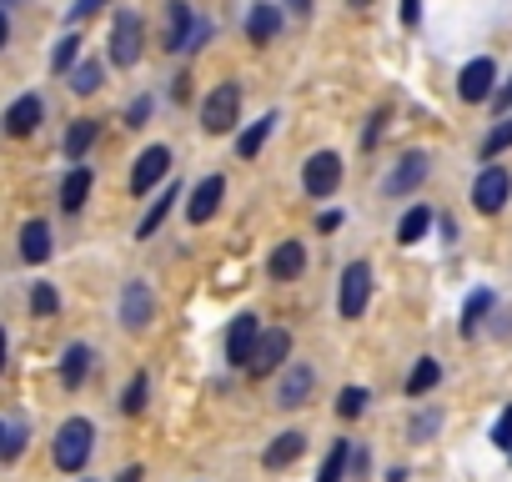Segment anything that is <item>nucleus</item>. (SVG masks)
Here are the masks:
<instances>
[{
    "label": "nucleus",
    "mask_w": 512,
    "mask_h": 482,
    "mask_svg": "<svg viewBox=\"0 0 512 482\" xmlns=\"http://www.w3.org/2000/svg\"><path fill=\"white\" fill-rule=\"evenodd\" d=\"M91 442H96V427L86 417L61 422V432H56V467L61 472H81L86 457H91Z\"/></svg>",
    "instance_id": "obj_1"
},
{
    "label": "nucleus",
    "mask_w": 512,
    "mask_h": 482,
    "mask_svg": "<svg viewBox=\"0 0 512 482\" xmlns=\"http://www.w3.org/2000/svg\"><path fill=\"white\" fill-rule=\"evenodd\" d=\"M236 116H241V86H236V81H221V86L201 101V126H206L211 136H226V131L236 126Z\"/></svg>",
    "instance_id": "obj_2"
},
{
    "label": "nucleus",
    "mask_w": 512,
    "mask_h": 482,
    "mask_svg": "<svg viewBox=\"0 0 512 482\" xmlns=\"http://www.w3.org/2000/svg\"><path fill=\"white\" fill-rule=\"evenodd\" d=\"M287 352H292V332H287V327H272V332L256 337V347H251V357H246V372H251V377H272V372L287 362Z\"/></svg>",
    "instance_id": "obj_3"
},
{
    "label": "nucleus",
    "mask_w": 512,
    "mask_h": 482,
    "mask_svg": "<svg viewBox=\"0 0 512 482\" xmlns=\"http://www.w3.org/2000/svg\"><path fill=\"white\" fill-rule=\"evenodd\" d=\"M141 36H146L141 16H136V11H116V21H111V61H116L121 71L141 61Z\"/></svg>",
    "instance_id": "obj_4"
},
{
    "label": "nucleus",
    "mask_w": 512,
    "mask_h": 482,
    "mask_svg": "<svg viewBox=\"0 0 512 482\" xmlns=\"http://www.w3.org/2000/svg\"><path fill=\"white\" fill-rule=\"evenodd\" d=\"M507 196H512V176H507L502 166H482L477 181H472V206H477L482 216H497V211L507 206Z\"/></svg>",
    "instance_id": "obj_5"
},
{
    "label": "nucleus",
    "mask_w": 512,
    "mask_h": 482,
    "mask_svg": "<svg viewBox=\"0 0 512 482\" xmlns=\"http://www.w3.org/2000/svg\"><path fill=\"white\" fill-rule=\"evenodd\" d=\"M302 186H307V196H332L337 186H342V156L337 151H317L312 161H307V171H302Z\"/></svg>",
    "instance_id": "obj_6"
},
{
    "label": "nucleus",
    "mask_w": 512,
    "mask_h": 482,
    "mask_svg": "<svg viewBox=\"0 0 512 482\" xmlns=\"http://www.w3.org/2000/svg\"><path fill=\"white\" fill-rule=\"evenodd\" d=\"M367 297H372V267L367 262H352L347 272H342V317L347 322H357L362 312H367Z\"/></svg>",
    "instance_id": "obj_7"
},
{
    "label": "nucleus",
    "mask_w": 512,
    "mask_h": 482,
    "mask_svg": "<svg viewBox=\"0 0 512 482\" xmlns=\"http://www.w3.org/2000/svg\"><path fill=\"white\" fill-rule=\"evenodd\" d=\"M312 387H317V367H307V362L282 367V377H277V407H302L312 397Z\"/></svg>",
    "instance_id": "obj_8"
},
{
    "label": "nucleus",
    "mask_w": 512,
    "mask_h": 482,
    "mask_svg": "<svg viewBox=\"0 0 512 482\" xmlns=\"http://www.w3.org/2000/svg\"><path fill=\"white\" fill-rule=\"evenodd\" d=\"M492 76H497V66H492L487 56L467 61V66H462V76H457V96H462L467 106H477V101H492Z\"/></svg>",
    "instance_id": "obj_9"
},
{
    "label": "nucleus",
    "mask_w": 512,
    "mask_h": 482,
    "mask_svg": "<svg viewBox=\"0 0 512 482\" xmlns=\"http://www.w3.org/2000/svg\"><path fill=\"white\" fill-rule=\"evenodd\" d=\"M151 317H156V297H151V287H146V282H126V287H121V322H126L131 332H141Z\"/></svg>",
    "instance_id": "obj_10"
},
{
    "label": "nucleus",
    "mask_w": 512,
    "mask_h": 482,
    "mask_svg": "<svg viewBox=\"0 0 512 482\" xmlns=\"http://www.w3.org/2000/svg\"><path fill=\"white\" fill-rule=\"evenodd\" d=\"M166 171H171V151H166V146H146V151L136 156V171H131V191H136V196H146V191H151V186H156V181H161Z\"/></svg>",
    "instance_id": "obj_11"
},
{
    "label": "nucleus",
    "mask_w": 512,
    "mask_h": 482,
    "mask_svg": "<svg viewBox=\"0 0 512 482\" xmlns=\"http://www.w3.org/2000/svg\"><path fill=\"white\" fill-rule=\"evenodd\" d=\"M191 36H196L191 6H186V0H171V6H166V36H161V46H166V51H191Z\"/></svg>",
    "instance_id": "obj_12"
},
{
    "label": "nucleus",
    "mask_w": 512,
    "mask_h": 482,
    "mask_svg": "<svg viewBox=\"0 0 512 482\" xmlns=\"http://www.w3.org/2000/svg\"><path fill=\"white\" fill-rule=\"evenodd\" d=\"M427 171H432L427 151H407V156H402V166L387 176V191H392V196H407V191H417V186L427 181Z\"/></svg>",
    "instance_id": "obj_13"
},
{
    "label": "nucleus",
    "mask_w": 512,
    "mask_h": 482,
    "mask_svg": "<svg viewBox=\"0 0 512 482\" xmlns=\"http://www.w3.org/2000/svg\"><path fill=\"white\" fill-rule=\"evenodd\" d=\"M221 196H226V181H221V176H206V181L191 191V201H186V216H191V226L211 221V216H216V206H221Z\"/></svg>",
    "instance_id": "obj_14"
},
{
    "label": "nucleus",
    "mask_w": 512,
    "mask_h": 482,
    "mask_svg": "<svg viewBox=\"0 0 512 482\" xmlns=\"http://www.w3.org/2000/svg\"><path fill=\"white\" fill-rule=\"evenodd\" d=\"M256 337H262V322H256L251 312H241V317L231 322V332H226V357L246 367V357H251V347H256Z\"/></svg>",
    "instance_id": "obj_15"
},
{
    "label": "nucleus",
    "mask_w": 512,
    "mask_h": 482,
    "mask_svg": "<svg viewBox=\"0 0 512 482\" xmlns=\"http://www.w3.org/2000/svg\"><path fill=\"white\" fill-rule=\"evenodd\" d=\"M307 272V247L302 241H282V247L272 252V277L277 282H297Z\"/></svg>",
    "instance_id": "obj_16"
},
{
    "label": "nucleus",
    "mask_w": 512,
    "mask_h": 482,
    "mask_svg": "<svg viewBox=\"0 0 512 482\" xmlns=\"http://www.w3.org/2000/svg\"><path fill=\"white\" fill-rule=\"evenodd\" d=\"M277 121H282L277 111H267L262 121H251V126L241 131V141H236V156H241V161H256V151H262V146H267V136L277 131Z\"/></svg>",
    "instance_id": "obj_17"
},
{
    "label": "nucleus",
    "mask_w": 512,
    "mask_h": 482,
    "mask_svg": "<svg viewBox=\"0 0 512 482\" xmlns=\"http://www.w3.org/2000/svg\"><path fill=\"white\" fill-rule=\"evenodd\" d=\"M41 126V96H21L11 111H6V131L11 136H31Z\"/></svg>",
    "instance_id": "obj_18"
},
{
    "label": "nucleus",
    "mask_w": 512,
    "mask_h": 482,
    "mask_svg": "<svg viewBox=\"0 0 512 482\" xmlns=\"http://www.w3.org/2000/svg\"><path fill=\"white\" fill-rule=\"evenodd\" d=\"M277 26H282V11H277V6H251V16H246V36H251L256 46H267V41L277 36Z\"/></svg>",
    "instance_id": "obj_19"
},
{
    "label": "nucleus",
    "mask_w": 512,
    "mask_h": 482,
    "mask_svg": "<svg viewBox=\"0 0 512 482\" xmlns=\"http://www.w3.org/2000/svg\"><path fill=\"white\" fill-rule=\"evenodd\" d=\"M21 257H26V262H46V257H51V226H46V221H26V231H21Z\"/></svg>",
    "instance_id": "obj_20"
},
{
    "label": "nucleus",
    "mask_w": 512,
    "mask_h": 482,
    "mask_svg": "<svg viewBox=\"0 0 512 482\" xmlns=\"http://www.w3.org/2000/svg\"><path fill=\"white\" fill-rule=\"evenodd\" d=\"M302 447H307V437H302V432H282V437L262 452V467H287V462H297V457H302Z\"/></svg>",
    "instance_id": "obj_21"
},
{
    "label": "nucleus",
    "mask_w": 512,
    "mask_h": 482,
    "mask_svg": "<svg viewBox=\"0 0 512 482\" xmlns=\"http://www.w3.org/2000/svg\"><path fill=\"white\" fill-rule=\"evenodd\" d=\"M86 196H91V171H86V166H76V171L61 181V206L76 216V211L86 206Z\"/></svg>",
    "instance_id": "obj_22"
},
{
    "label": "nucleus",
    "mask_w": 512,
    "mask_h": 482,
    "mask_svg": "<svg viewBox=\"0 0 512 482\" xmlns=\"http://www.w3.org/2000/svg\"><path fill=\"white\" fill-rule=\"evenodd\" d=\"M86 372H91V347H66V357H61V382H66V387H81Z\"/></svg>",
    "instance_id": "obj_23"
},
{
    "label": "nucleus",
    "mask_w": 512,
    "mask_h": 482,
    "mask_svg": "<svg viewBox=\"0 0 512 482\" xmlns=\"http://www.w3.org/2000/svg\"><path fill=\"white\" fill-rule=\"evenodd\" d=\"M437 377H442L437 357H417V367H412V377H407V397H422V392H432V387H437Z\"/></svg>",
    "instance_id": "obj_24"
},
{
    "label": "nucleus",
    "mask_w": 512,
    "mask_h": 482,
    "mask_svg": "<svg viewBox=\"0 0 512 482\" xmlns=\"http://www.w3.org/2000/svg\"><path fill=\"white\" fill-rule=\"evenodd\" d=\"M427 226H432V211H427V206H412V211L402 216V226H397V241H402V247H412V241L427 236Z\"/></svg>",
    "instance_id": "obj_25"
},
{
    "label": "nucleus",
    "mask_w": 512,
    "mask_h": 482,
    "mask_svg": "<svg viewBox=\"0 0 512 482\" xmlns=\"http://www.w3.org/2000/svg\"><path fill=\"white\" fill-rule=\"evenodd\" d=\"M176 196H181L176 186H166V191L156 196V206H151V211L141 216V226H136V236H141V241H146V236H156V226L166 221V211H171V201H176Z\"/></svg>",
    "instance_id": "obj_26"
},
{
    "label": "nucleus",
    "mask_w": 512,
    "mask_h": 482,
    "mask_svg": "<svg viewBox=\"0 0 512 482\" xmlns=\"http://www.w3.org/2000/svg\"><path fill=\"white\" fill-rule=\"evenodd\" d=\"M91 141H96V121H76V126L66 131V156L81 161V156L91 151Z\"/></svg>",
    "instance_id": "obj_27"
},
{
    "label": "nucleus",
    "mask_w": 512,
    "mask_h": 482,
    "mask_svg": "<svg viewBox=\"0 0 512 482\" xmlns=\"http://www.w3.org/2000/svg\"><path fill=\"white\" fill-rule=\"evenodd\" d=\"M492 312V292H472L467 297V307H462V337H472L477 332V322Z\"/></svg>",
    "instance_id": "obj_28"
},
{
    "label": "nucleus",
    "mask_w": 512,
    "mask_h": 482,
    "mask_svg": "<svg viewBox=\"0 0 512 482\" xmlns=\"http://www.w3.org/2000/svg\"><path fill=\"white\" fill-rule=\"evenodd\" d=\"M347 462H352V447H347V442H332V452H327V462H322V472H317V482H342V472H347Z\"/></svg>",
    "instance_id": "obj_29"
},
{
    "label": "nucleus",
    "mask_w": 512,
    "mask_h": 482,
    "mask_svg": "<svg viewBox=\"0 0 512 482\" xmlns=\"http://www.w3.org/2000/svg\"><path fill=\"white\" fill-rule=\"evenodd\" d=\"M507 146H512V111H507V116H502V121H497L492 131H487V141H482V161H492V156H502Z\"/></svg>",
    "instance_id": "obj_30"
},
{
    "label": "nucleus",
    "mask_w": 512,
    "mask_h": 482,
    "mask_svg": "<svg viewBox=\"0 0 512 482\" xmlns=\"http://www.w3.org/2000/svg\"><path fill=\"white\" fill-rule=\"evenodd\" d=\"M71 91H76V96L101 91V61H81V66L71 71Z\"/></svg>",
    "instance_id": "obj_31"
},
{
    "label": "nucleus",
    "mask_w": 512,
    "mask_h": 482,
    "mask_svg": "<svg viewBox=\"0 0 512 482\" xmlns=\"http://www.w3.org/2000/svg\"><path fill=\"white\" fill-rule=\"evenodd\" d=\"M76 56H81V36H66V41L56 46V56H51V71H56V76H66V71L76 66Z\"/></svg>",
    "instance_id": "obj_32"
},
{
    "label": "nucleus",
    "mask_w": 512,
    "mask_h": 482,
    "mask_svg": "<svg viewBox=\"0 0 512 482\" xmlns=\"http://www.w3.org/2000/svg\"><path fill=\"white\" fill-rule=\"evenodd\" d=\"M56 307H61L56 287H51V282H36V292H31V312H36V317H51Z\"/></svg>",
    "instance_id": "obj_33"
},
{
    "label": "nucleus",
    "mask_w": 512,
    "mask_h": 482,
    "mask_svg": "<svg viewBox=\"0 0 512 482\" xmlns=\"http://www.w3.org/2000/svg\"><path fill=\"white\" fill-rule=\"evenodd\" d=\"M337 412H342V417H362V412H367V392H362V387H342Z\"/></svg>",
    "instance_id": "obj_34"
},
{
    "label": "nucleus",
    "mask_w": 512,
    "mask_h": 482,
    "mask_svg": "<svg viewBox=\"0 0 512 482\" xmlns=\"http://www.w3.org/2000/svg\"><path fill=\"white\" fill-rule=\"evenodd\" d=\"M121 407L136 417L141 407H146V377H131V387H126V397H121Z\"/></svg>",
    "instance_id": "obj_35"
},
{
    "label": "nucleus",
    "mask_w": 512,
    "mask_h": 482,
    "mask_svg": "<svg viewBox=\"0 0 512 482\" xmlns=\"http://www.w3.org/2000/svg\"><path fill=\"white\" fill-rule=\"evenodd\" d=\"M492 442H497L502 452H512V407L497 417V427H492Z\"/></svg>",
    "instance_id": "obj_36"
},
{
    "label": "nucleus",
    "mask_w": 512,
    "mask_h": 482,
    "mask_svg": "<svg viewBox=\"0 0 512 482\" xmlns=\"http://www.w3.org/2000/svg\"><path fill=\"white\" fill-rule=\"evenodd\" d=\"M146 116H151V96L131 101V111H126V126H146Z\"/></svg>",
    "instance_id": "obj_37"
},
{
    "label": "nucleus",
    "mask_w": 512,
    "mask_h": 482,
    "mask_svg": "<svg viewBox=\"0 0 512 482\" xmlns=\"http://www.w3.org/2000/svg\"><path fill=\"white\" fill-rule=\"evenodd\" d=\"M106 6V0H76V6H71V21H86V16H96Z\"/></svg>",
    "instance_id": "obj_38"
},
{
    "label": "nucleus",
    "mask_w": 512,
    "mask_h": 482,
    "mask_svg": "<svg viewBox=\"0 0 512 482\" xmlns=\"http://www.w3.org/2000/svg\"><path fill=\"white\" fill-rule=\"evenodd\" d=\"M402 21H407V26L422 21V0H402Z\"/></svg>",
    "instance_id": "obj_39"
},
{
    "label": "nucleus",
    "mask_w": 512,
    "mask_h": 482,
    "mask_svg": "<svg viewBox=\"0 0 512 482\" xmlns=\"http://www.w3.org/2000/svg\"><path fill=\"white\" fill-rule=\"evenodd\" d=\"M141 477H146V472H141V467H126V472H121V477H116V482H141Z\"/></svg>",
    "instance_id": "obj_40"
},
{
    "label": "nucleus",
    "mask_w": 512,
    "mask_h": 482,
    "mask_svg": "<svg viewBox=\"0 0 512 482\" xmlns=\"http://www.w3.org/2000/svg\"><path fill=\"white\" fill-rule=\"evenodd\" d=\"M497 111H502V116H507V111H512V86H507V91H502V96H497Z\"/></svg>",
    "instance_id": "obj_41"
},
{
    "label": "nucleus",
    "mask_w": 512,
    "mask_h": 482,
    "mask_svg": "<svg viewBox=\"0 0 512 482\" xmlns=\"http://www.w3.org/2000/svg\"><path fill=\"white\" fill-rule=\"evenodd\" d=\"M11 41V21H6V11H0V46Z\"/></svg>",
    "instance_id": "obj_42"
},
{
    "label": "nucleus",
    "mask_w": 512,
    "mask_h": 482,
    "mask_svg": "<svg viewBox=\"0 0 512 482\" xmlns=\"http://www.w3.org/2000/svg\"><path fill=\"white\" fill-rule=\"evenodd\" d=\"M287 6H292L297 16H307V11H312V0H287Z\"/></svg>",
    "instance_id": "obj_43"
},
{
    "label": "nucleus",
    "mask_w": 512,
    "mask_h": 482,
    "mask_svg": "<svg viewBox=\"0 0 512 482\" xmlns=\"http://www.w3.org/2000/svg\"><path fill=\"white\" fill-rule=\"evenodd\" d=\"M0 367H6V332H0Z\"/></svg>",
    "instance_id": "obj_44"
},
{
    "label": "nucleus",
    "mask_w": 512,
    "mask_h": 482,
    "mask_svg": "<svg viewBox=\"0 0 512 482\" xmlns=\"http://www.w3.org/2000/svg\"><path fill=\"white\" fill-rule=\"evenodd\" d=\"M0 452H6V427H0Z\"/></svg>",
    "instance_id": "obj_45"
},
{
    "label": "nucleus",
    "mask_w": 512,
    "mask_h": 482,
    "mask_svg": "<svg viewBox=\"0 0 512 482\" xmlns=\"http://www.w3.org/2000/svg\"><path fill=\"white\" fill-rule=\"evenodd\" d=\"M352 6H372V0H352Z\"/></svg>",
    "instance_id": "obj_46"
},
{
    "label": "nucleus",
    "mask_w": 512,
    "mask_h": 482,
    "mask_svg": "<svg viewBox=\"0 0 512 482\" xmlns=\"http://www.w3.org/2000/svg\"><path fill=\"white\" fill-rule=\"evenodd\" d=\"M0 6H11V0H0Z\"/></svg>",
    "instance_id": "obj_47"
}]
</instances>
